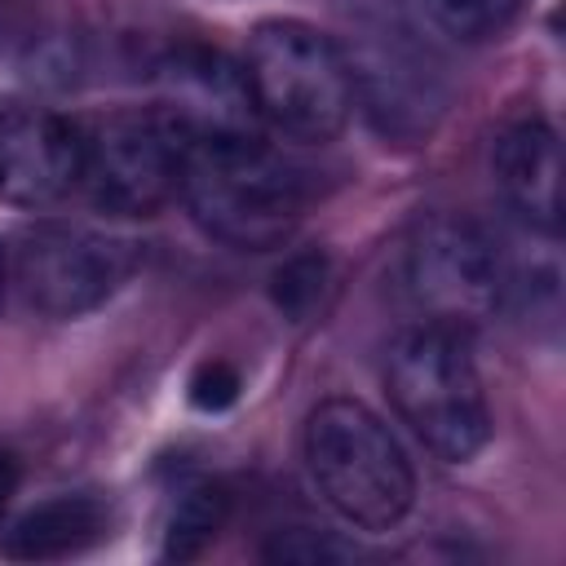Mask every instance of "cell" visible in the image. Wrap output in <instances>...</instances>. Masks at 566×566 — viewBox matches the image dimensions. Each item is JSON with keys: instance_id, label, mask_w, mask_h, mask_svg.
I'll return each mask as SVG.
<instances>
[{"instance_id": "cell-10", "label": "cell", "mask_w": 566, "mask_h": 566, "mask_svg": "<svg viewBox=\"0 0 566 566\" xmlns=\"http://www.w3.org/2000/svg\"><path fill=\"white\" fill-rule=\"evenodd\" d=\"M495 186L504 203L535 230L553 234L562 221V150L557 133L544 119H522L500 133L491 155Z\"/></svg>"}, {"instance_id": "cell-2", "label": "cell", "mask_w": 566, "mask_h": 566, "mask_svg": "<svg viewBox=\"0 0 566 566\" xmlns=\"http://www.w3.org/2000/svg\"><path fill=\"white\" fill-rule=\"evenodd\" d=\"M243 88L274 133L296 142H332L354 111V66L345 49L296 18L261 22L243 53Z\"/></svg>"}, {"instance_id": "cell-3", "label": "cell", "mask_w": 566, "mask_h": 566, "mask_svg": "<svg viewBox=\"0 0 566 566\" xmlns=\"http://www.w3.org/2000/svg\"><path fill=\"white\" fill-rule=\"evenodd\" d=\"M385 385L402 424L438 460L464 464L491 442V407L469 349V332L442 323L407 327L389 349Z\"/></svg>"}, {"instance_id": "cell-9", "label": "cell", "mask_w": 566, "mask_h": 566, "mask_svg": "<svg viewBox=\"0 0 566 566\" xmlns=\"http://www.w3.org/2000/svg\"><path fill=\"white\" fill-rule=\"evenodd\" d=\"M159 106L186 128V137L256 133V111L243 88V71L217 49H172L159 62Z\"/></svg>"}, {"instance_id": "cell-16", "label": "cell", "mask_w": 566, "mask_h": 566, "mask_svg": "<svg viewBox=\"0 0 566 566\" xmlns=\"http://www.w3.org/2000/svg\"><path fill=\"white\" fill-rule=\"evenodd\" d=\"M0 296H4V252H0Z\"/></svg>"}, {"instance_id": "cell-12", "label": "cell", "mask_w": 566, "mask_h": 566, "mask_svg": "<svg viewBox=\"0 0 566 566\" xmlns=\"http://www.w3.org/2000/svg\"><path fill=\"white\" fill-rule=\"evenodd\" d=\"M226 509H230V500H226L221 486H212V482H190V486L177 495V504H172L164 553H168V557H195V553H203V548L212 544V535L221 531Z\"/></svg>"}, {"instance_id": "cell-14", "label": "cell", "mask_w": 566, "mask_h": 566, "mask_svg": "<svg viewBox=\"0 0 566 566\" xmlns=\"http://www.w3.org/2000/svg\"><path fill=\"white\" fill-rule=\"evenodd\" d=\"M323 292V256L318 252H305V256H292L279 274H274V296L283 310L292 314H305Z\"/></svg>"}, {"instance_id": "cell-4", "label": "cell", "mask_w": 566, "mask_h": 566, "mask_svg": "<svg viewBox=\"0 0 566 566\" xmlns=\"http://www.w3.org/2000/svg\"><path fill=\"white\" fill-rule=\"evenodd\" d=\"M305 464L318 495L358 531L398 526L416 500L407 451L358 398H327L310 411Z\"/></svg>"}, {"instance_id": "cell-6", "label": "cell", "mask_w": 566, "mask_h": 566, "mask_svg": "<svg viewBox=\"0 0 566 566\" xmlns=\"http://www.w3.org/2000/svg\"><path fill=\"white\" fill-rule=\"evenodd\" d=\"M402 279L424 314V323H442L455 332H473L486 323L504 292V261L491 234L469 217H429L416 226Z\"/></svg>"}, {"instance_id": "cell-13", "label": "cell", "mask_w": 566, "mask_h": 566, "mask_svg": "<svg viewBox=\"0 0 566 566\" xmlns=\"http://www.w3.org/2000/svg\"><path fill=\"white\" fill-rule=\"evenodd\" d=\"M424 9L447 35L464 44H482V40H495L517 18L522 0H424Z\"/></svg>"}, {"instance_id": "cell-7", "label": "cell", "mask_w": 566, "mask_h": 566, "mask_svg": "<svg viewBox=\"0 0 566 566\" xmlns=\"http://www.w3.org/2000/svg\"><path fill=\"white\" fill-rule=\"evenodd\" d=\"M133 270V252L84 226H35L18 248V283L31 310L49 318H80L97 310Z\"/></svg>"}, {"instance_id": "cell-8", "label": "cell", "mask_w": 566, "mask_h": 566, "mask_svg": "<svg viewBox=\"0 0 566 566\" xmlns=\"http://www.w3.org/2000/svg\"><path fill=\"white\" fill-rule=\"evenodd\" d=\"M80 186V124L57 111L0 106V195L22 208L57 203Z\"/></svg>"}, {"instance_id": "cell-1", "label": "cell", "mask_w": 566, "mask_h": 566, "mask_svg": "<svg viewBox=\"0 0 566 566\" xmlns=\"http://www.w3.org/2000/svg\"><path fill=\"white\" fill-rule=\"evenodd\" d=\"M177 195L208 239L239 252L287 243L305 217L301 168L256 133L190 137Z\"/></svg>"}, {"instance_id": "cell-5", "label": "cell", "mask_w": 566, "mask_h": 566, "mask_svg": "<svg viewBox=\"0 0 566 566\" xmlns=\"http://www.w3.org/2000/svg\"><path fill=\"white\" fill-rule=\"evenodd\" d=\"M186 128L159 106H119L80 128V190L115 217L159 212L186 168Z\"/></svg>"}, {"instance_id": "cell-15", "label": "cell", "mask_w": 566, "mask_h": 566, "mask_svg": "<svg viewBox=\"0 0 566 566\" xmlns=\"http://www.w3.org/2000/svg\"><path fill=\"white\" fill-rule=\"evenodd\" d=\"M18 482H22L18 455H13V451H0V517H4V509L13 504V495H18Z\"/></svg>"}, {"instance_id": "cell-11", "label": "cell", "mask_w": 566, "mask_h": 566, "mask_svg": "<svg viewBox=\"0 0 566 566\" xmlns=\"http://www.w3.org/2000/svg\"><path fill=\"white\" fill-rule=\"evenodd\" d=\"M106 504L93 495H53L44 504H35L31 513H22L9 535H4V553L18 562H57L71 553H84L88 544H97L106 535Z\"/></svg>"}]
</instances>
